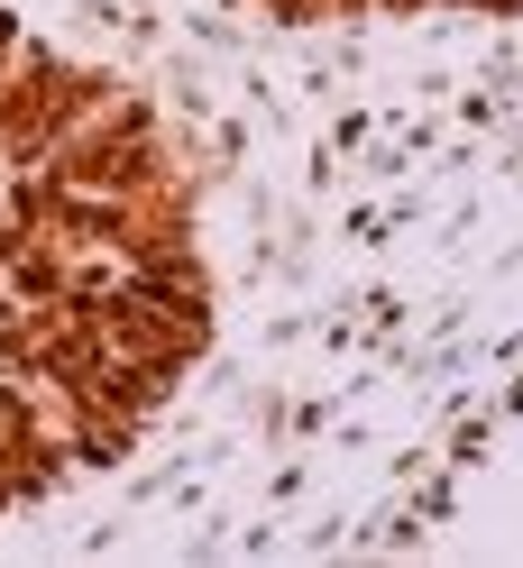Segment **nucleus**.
Instances as JSON below:
<instances>
[{
	"mask_svg": "<svg viewBox=\"0 0 523 568\" xmlns=\"http://www.w3.org/2000/svg\"><path fill=\"white\" fill-rule=\"evenodd\" d=\"M239 28L294 47H349V38H477V28H514L523 0H221Z\"/></svg>",
	"mask_w": 523,
	"mask_h": 568,
	"instance_id": "obj_1",
	"label": "nucleus"
}]
</instances>
